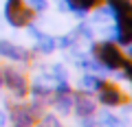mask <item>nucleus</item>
<instances>
[{
	"mask_svg": "<svg viewBox=\"0 0 132 127\" xmlns=\"http://www.w3.org/2000/svg\"><path fill=\"white\" fill-rule=\"evenodd\" d=\"M90 55H93L95 61H97L104 70H108L110 75H112L114 70H121V66L126 64L123 51H121L114 42H108V40L95 42L93 46H90Z\"/></svg>",
	"mask_w": 132,
	"mask_h": 127,
	"instance_id": "nucleus-1",
	"label": "nucleus"
},
{
	"mask_svg": "<svg viewBox=\"0 0 132 127\" xmlns=\"http://www.w3.org/2000/svg\"><path fill=\"white\" fill-rule=\"evenodd\" d=\"M2 18L9 26L13 28H27L29 24H33L35 13L27 5V0H5L2 7Z\"/></svg>",
	"mask_w": 132,
	"mask_h": 127,
	"instance_id": "nucleus-2",
	"label": "nucleus"
},
{
	"mask_svg": "<svg viewBox=\"0 0 132 127\" xmlns=\"http://www.w3.org/2000/svg\"><path fill=\"white\" fill-rule=\"evenodd\" d=\"M2 88L11 92L15 101H24L29 96V77L24 70H18L15 66L2 68Z\"/></svg>",
	"mask_w": 132,
	"mask_h": 127,
	"instance_id": "nucleus-3",
	"label": "nucleus"
},
{
	"mask_svg": "<svg viewBox=\"0 0 132 127\" xmlns=\"http://www.w3.org/2000/svg\"><path fill=\"white\" fill-rule=\"evenodd\" d=\"M7 116H9L11 127H35L38 121V114L31 110V105L24 103V101H15L9 105L7 110Z\"/></svg>",
	"mask_w": 132,
	"mask_h": 127,
	"instance_id": "nucleus-4",
	"label": "nucleus"
},
{
	"mask_svg": "<svg viewBox=\"0 0 132 127\" xmlns=\"http://www.w3.org/2000/svg\"><path fill=\"white\" fill-rule=\"evenodd\" d=\"M0 57L11 64H31L33 61V53L29 48L9 42V40H0Z\"/></svg>",
	"mask_w": 132,
	"mask_h": 127,
	"instance_id": "nucleus-5",
	"label": "nucleus"
},
{
	"mask_svg": "<svg viewBox=\"0 0 132 127\" xmlns=\"http://www.w3.org/2000/svg\"><path fill=\"white\" fill-rule=\"evenodd\" d=\"M97 101L104 108H121L123 101H126V94H123V90L119 88L117 83H106V81H101V85H99L97 92Z\"/></svg>",
	"mask_w": 132,
	"mask_h": 127,
	"instance_id": "nucleus-6",
	"label": "nucleus"
},
{
	"mask_svg": "<svg viewBox=\"0 0 132 127\" xmlns=\"http://www.w3.org/2000/svg\"><path fill=\"white\" fill-rule=\"evenodd\" d=\"M73 114L77 118H86V116H95L97 114V101L90 96L88 92H73Z\"/></svg>",
	"mask_w": 132,
	"mask_h": 127,
	"instance_id": "nucleus-7",
	"label": "nucleus"
},
{
	"mask_svg": "<svg viewBox=\"0 0 132 127\" xmlns=\"http://www.w3.org/2000/svg\"><path fill=\"white\" fill-rule=\"evenodd\" d=\"M66 7V11L68 13H73L75 18L84 20L86 15L90 13V11H95L99 5H104V0H62Z\"/></svg>",
	"mask_w": 132,
	"mask_h": 127,
	"instance_id": "nucleus-8",
	"label": "nucleus"
},
{
	"mask_svg": "<svg viewBox=\"0 0 132 127\" xmlns=\"http://www.w3.org/2000/svg\"><path fill=\"white\" fill-rule=\"evenodd\" d=\"M27 28H29V33H31V37L35 40V51H38L40 55H51V53L57 48L53 35H48V33H44V31H40V28H35L33 24H29Z\"/></svg>",
	"mask_w": 132,
	"mask_h": 127,
	"instance_id": "nucleus-9",
	"label": "nucleus"
},
{
	"mask_svg": "<svg viewBox=\"0 0 132 127\" xmlns=\"http://www.w3.org/2000/svg\"><path fill=\"white\" fill-rule=\"evenodd\" d=\"M75 92V90H73ZM73 92H66V94H53L48 103L53 105V112L57 116H68L73 112Z\"/></svg>",
	"mask_w": 132,
	"mask_h": 127,
	"instance_id": "nucleus-10",
	"label": "nucleus"
},
{
	"mask_svg": "<svg viewBox=\"0 0 132 127\" xmlns=\"http://www.w3.org/2000/svg\"><path fill=\"white\" fill-rule=\"evenodd\" d=\"M95 123H97V127H126V121L121 116H117L114 112H110L108 108H104L97 114Z\"/></svg>",
	"mask_w": 132,
	"mask_h": 127,
	"instance_id": "nucleus-11",
	"label": "nucleus"
},
{
	"mask_svg": "<svg viewBox=\"0 0 132 127\" xmlns=\"http://www.w3.org/2000/svg\"><path fill=\"white\" fill-rule=\"evenodd\" d=\"M99 85H101V77L95 75V72H84V75L79 77V81H77V88H79L81 92H88V94L97 92Z\"/></svg>",
	"mask_w": 132,
	"mask_h": 127,
	"instance_id": "nucleus-12",
	"label": "nucleus"
},
{
	"mask_svg": "<svg viewBox=\"0 0 132 127\" xmlns=\"http://www.w3.org/2000/svg\"><path fill=\"white\" fill-rule=\"evenodd\" d=\"M35 127H64L55 112H42L35 121Z\"/></svg>",
	"mask_w": 132,
	"mask_h": 127,
	"instance_id": "nucleus-13",
	"label": "nucleus"
},
{
	"mask_svg": "<svg viewBox=\"0 0 132 127\" xmlns=\"http://www.w3.org/2000/svg\"><path fill=\"white\" fill-rule=\"evenodd\" d=\"M48 77L53 79V83H62V81H68V70H66L64 64H53L51 68H48Z\"/></svg>",
	"mask_w": 132,
	"mask_h": 127,
	"instance_id": "nucleus-14",
	"label": "nucleus"
},
{
	"mask_svg": "<svg viewBox=\"0 0 132 127\" xmlns=\"http://www.w3.org/2000/svg\"><path fill=\"white\" fill-rule=\"evenodd\" d=\"M27 5L33 9V13H44L48 9V0H27Z\"/></svg>",
	"mask_w": 132,
	"mask_h": 127,
	"instance_id": "nucleus-15",
	"label": "nucleus"
},
{
	"mask_svg": "<svg viewBox=\"0 0 132 127\" xmlns=\"http://www.w3.org/2000/svg\"><path fill=\"white\" fill-rule=\"evenodd\" d=\"M77 127H97V123H95V118H93V116H86V118H79Z\"/></svg>",
	"mask_w": 132,
	"mask_h": 127,
	"instance_id": "nucleus-16",
	"label": "nucleus"
},
{
	"mask_svg": "<svg viewBox=\"0 0 132 127\" xmlns=\"http://www.w3.org/2000/svg\"><path fill=\"white\" fill-rule=\"evenodd\" d=\"M9 125V116H7V110L0 108V127H7Z\"/></svg>",
	"mask_w": 132,
	"mask_h": 127,
	"instance_id": "nucleus-17",
	"label": "nucleus"
},
{
	"mask_svg": "<svg viewBox=\"0 0 132 127\" xmlns=\"http://www.w3.org/2000/svg\"><path fill=\"white\" fill-rule=\"evenodd\" d=\"M123 57H126L128 61H132V42L126 44V51H123Z\"/></svg>",
	"mask_w": 132,
	"mask_h": 127,
	"instance_id": "nucleus-18",
	"label": "nucleus"
},
{
	"mask_svg": "<svg viewBox=\"0 0 132 127\" xmlns=\"http://www.w3.org/2000/svg\"><path fill=\"white\" fill-rule=\"evenodd\" d=\"M0 88H2V66H0Z\"/></svg>",
	"mask_w": 132,
	"mask_h": 127,
	"instance_id": "nucleus-19",
	"label": "nucleus"
}]
</instances>
